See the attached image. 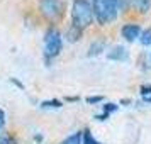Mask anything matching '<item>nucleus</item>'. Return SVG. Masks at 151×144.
<instances>
[{"instance_id": "6", "label": "nucleus", "mask_w": 151, "mask_h": 144, "mask_svg": "<svg viewBox=\"0 0 151 144\" xmlns=\"http://www.w3.org/2000/svg\"><path fill=\"white\" fill-rule=\"evenodd\" d=\"M107 58L112 61H126L129 58V51L124 46H114L112 49L107 51Z\"/></svg>"}, {"instance_id": "5", "label": "nucleus", "mask_w": 151, "mask_h": 144, "mask_svg": "<svg viewBox=\"0 0 151 144\" xmlns=\"http://www.w3.org/2000/svg\"><path fill=\"white\" fill-rule=\"evenodd\" d=\"M121 32H122V37L126 41L132 42L141 36V27H139V24H126V26H122Z\"/></svg>"}, {"instance_id": "11", "label": "nucleus", "mask_w": 151, "mask_h": 144, "mask_svg": "<svg viewBox=\"0 0 151 144\" xmlns=\"http://www.w3.org/2000/svg\"><path fill=\"white\" fill-rule=\"evenodd\" d=\"M80 36H82V29L75 27V26H71V27L66 31V39H68L70 42H75Z\"/></svg>"}, {"instance_id": "12", "label": "nucleus", "mask_w": 151, "mask_h": 144, "mask_svg": "<svg viewBox=\"0 0 151 144\" xmlns=\"http://www.w3.org/2000/svg\"><path fill=\"white\" fill-rule=\"evenodd\" d=\"M139 41H141V44H143V46L151 44V27L150 29H144L143 32H141V36H139Z\"/></svg>"}, {"instance_id": "9", "label": "nucleus", "mask_w": 151, "mask_h": 144, "mask_svg": "<svg viewBox=\"0 0 151 144\" xmlns=\"http://www.w3.org/2000/svg\"><path fill=\"white\" fill-rule=\"evenodd\" d=\"M131 5L136 7L139 12H148L151 7V0H131Z\"/></svg>"}, {"instance_id": "14", "label": "nucleus", "mask_w": 151, "mask_h": 144, "mask_svg": "<svg viewBox=\"0 0 151 144\" xmlns=\"http://www.w3.org/2000/svg\"><path fill=\"white\" fill-rule=\"evenodd\" d=\"M0 144H19V143L10 134H0Z\"/></svg>"}, {"instance_id": "15", "label": "nucleus", "mask_w": 151, "mask_h": 144, "mask_svg": "<svg viewBox=\"0 0 151 144\" xmlns=\"http://www.w3.org/2000/svg\"><path fill=\"white\" fill-rule=\"evenodd\" d=\"M102 109H104V114H107V115H110L112 112H116V110L119 109V105H117V103L109 102V103H105V105H102Z\"/></svg>"}, {"instance_id": "13", "label": "nucleus", "mask_w": 151, "mask_h": 144, "mask_svg": "<svg viewBox=\"0 0 151 144\" xmlns=\"http://www.w3.org/2000/svg\"><path fill=\"white\" fill-rule=\"evenodd\" d=\"M83 144H100V143L92 136V132L88 129H85L83 130Z\"/></svg>"}, {"instance_id": "19", "label": "nucleus", "mask_w": 151, "mask_h": 144, "mask_svg": "<svg viewBox=\"0 0 151 144\" xmlns=\"http://www.w3.org/2000/svg\"><path fill=\"white\" fill-rule=\"evenodd\" d=\"M10 83H14V85H17V87H19V88H24V85H22V83L19 82V80H17V78H10Z\"/></svg>"}, {"instance_id": "16", "label": "nucleus", "mask_w": 151, "mask_h": 144, "mask_svg": "<svg viewBox=\"0 0 151 144\" xmlns=\"http://www.w3.org/2000/svg\"><path fill=\"white\" fill-rule=\"evenodd\" d=\"M102 100H104V97H87V103H99Z\"/></svg>"}, {"instance_id": "2", "label": "nucleus", "mask_w": 151, "mask_h": 144, "mask_svg": "<svg viewBox=\"0 0 151 144\" xmlns=\"http://www.w3.org/2000/svg\"><path fill=\"white\" fill-rule=\"evenodd\" d=\"M92 9H93V17L100 24H109L116 21L119 14L117 0H92Z\"/></svg>"}, {"instance_id": "7", "label": "nucleus", "mask_w": 151, "mask_h": 144, "mask_svg": "<svg viewBox=\"0 0 151 144\" xmlns=\"http://www.w3.org/2000/svg\"><path fill=\"white\" fill-rule=\"evenodd\" d=\"M60 144H83V130H76L75 134L63 139Z\"/></svg>"}, {"instance_id": "4", "label": "nucleus", "mask_w": 151, "mask_h": 144, "mask_svg": "<svg viewBox=\"0 0 151 144\" xmlns=\"http://www.w3.org/2000/svg\"><path fill=\"white\" fill-rule=\"evenodd\" d=\"M39 9L42 15L49 21H58L63 15V0H39Z\"/></svg>"}, {"instance_id": "22", "label": "nucleus", "mask_w": 151, "mask_h": 144, "mask_svg": "<svg viewBox=\"0 0 151 144\" xmlns=\"http://www.w3.org/2000/svg\"><path fill=\"white\" fill-rule=\"evenodd\" d=\"M143 100H144L146 103H151V97H146V98H143Z\"/></svg>"}, {"instance_id": "1", "label": "nucleus", "mask_w": 151, "mask_h": 144, "mask_svg": "<svg viewBox=\"0 0 151 144\" xmlns=\"http://www.w3.org/2000/svg\"><path fill=\"white\" fill-rule=\"evenodd\" d=\"M93 22V9L92 0H73L71 5V26L78 29L88 27Z\"/></svg>"}, {"instance_id": "17", "label": "nucleus", "mask_w": 151, "mask_h": 144, "mask_svg": "<svg viewBox=\"0 0 151 144\" xmlns=\"http://www.w3.org/2000/svg\"><path fill=\"white\" fill-rule=\"evenodd\" d=\"M4 125H5V112L0 109V130L4 129Z\"/></svg>"}, {"instance_id": "3", "label": "nucleus", "mask_w": 151, "mask_h": 144, "mask_svg": "<svg viewBox=\"0 0 151 144\" xmlns=\"http://www.w3.org/2000/svg\"><path fill=\"white\" fill-rule=\"evenodd\" d=\"M63 49V37L60 34V31L56 27H49L44 34V58L49 63V59H53L61 53Z\"/></svg>"}, {"instance_id": "8", "label": "nucleus", "mask_w": 151, "mask_h": 144, "mask_svg": "<svg viewBox=\"0 0 151 144\" xmlns=\"http://www.w3.org/2000/svg\"><path fill=\"white\" fill-rule=\"evenodd\" d=\"M102 51H105V41L99 39V41L92 42V46L88 49V56H97V54H100Z\"/></svg>"}, {"instance_id": "20", "label": "nucleus", "mask_w": 151, "mask_h": 144, "mask_svg": "<svg viewBox=\"0 0 151 144\" xmlns=\"http://www.w3.org/2000/svg\"><path fill=\"white\" fill-rule=\"evenodd\" d=\"M66 100L68 102H76V100H80V97H66Z\"/></svg>"}, {"instance_id": "10", "label": "nucleus", "mask_w": 151, "mask_h": 144, "mask_svg": "<svg viewBox=\"0 0 151 144\" xmlns=\"http://www.w3.org/2000/svg\"><path fill=\"white\" fill-rule=\"evenodd\" d=\"M39 107L41 109H61L63 102L61 100H56V98H53V100H44V102L39 103Z\"/></svg>"}, {"instance_id": "21", "label": "nucleus", "mask_w": 151, "mask_h": 144, "mask_svg": "<svg viewBox=\"0 0 151 144\" xmlns=\"http://www.w3.org/2000/svg\"><path fill=\"white\" fill-rule=\"evenodd\" d=\"M34 139L37 141V143H41V141H42V136H41V134H36V136H34Z\"/></svg>"}, {"instance_id": "18", "label": "nucleus", "mask_w": 151, "mask_h": 144, "mask_svg": "<svg viewBox=\"0 0 151 144\" xmlns=\"http://www.w3.org/2000/svg\"><path fill=\"white\" fill-rule=\"evenodd\" d=\"M95 119L97 120H107V119H109V115H107V114H99V115H95Z\"/></svg>"}]
</instances>
